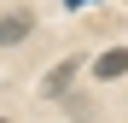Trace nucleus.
Returning <instances> with one entry per match:
<instances>
[{"mask_svg": "<svg viewBox=\"0 0 128 123\" xmlns=\"http://www.w3.org/2000/svg\"><path fill=\"white\" fill-rule=\"evenodd\" d=\"M70 76H76V65H58V70H52V76H47V88H52V94H58V88H64V82H70Z\"/></svg>", "mask_w": 128, "mask_h": 123, "instance_id": "nucleus-3", "label": "nucleus"}, {"mask_svg": "<svg viewBox=\"0 0 128 123\" xmlns=\"http://www.w3.org/2000/svg\"><path fill=\"white\" fill-rule=\"evenodd\" d=\"M122 70H128V47H105V53L93 59V76H99V82H111V76H122Z\"/></svg>", "mask_w": 128, "mask_h": 123, "instance_id": "nucleus-2", "label": "nucleus"}, {"mask_svg": "<svg viewBox=\"0 0 128 123\" xmlns=\"http://www.w3.org/2000/svg\"><path fill=\"white\" fill-rule=\"evenodd\" d=\"M29 29H35V18H29V12H6V18H0V47H18Z\"/></svg>", "mask_w": 128, "mask_h": 123, "instance_id": "nucleus-1", "label": "nucleus"}, {"mask_svg": "<svg viewBox=\"0 0 128 123\" xmlns=\"http://www.w3.org/2000/svg\"><path fill=\"white\" fill-rule=\"evenodd\" d=\"M64 6H88V0H64Z\"/></svg>", "mask_w": 128, "mask_h": 123, "instance_id": "nucleus-4", "label": "nucleus"}, {"mask_svg": "<svg viewBox=\"0 0 128 123\" xmlns=\"http://www.w3.org/2000/svg\"><path fill=\"white\" fill-rule=\"evenodd\" d=\"M0 123H6V117H0Z\"/></svg>", "mask_w": 128, "mask_h": 123, "instance_id": "nucleus-5", "label": "nucleus"}]
</instances>
